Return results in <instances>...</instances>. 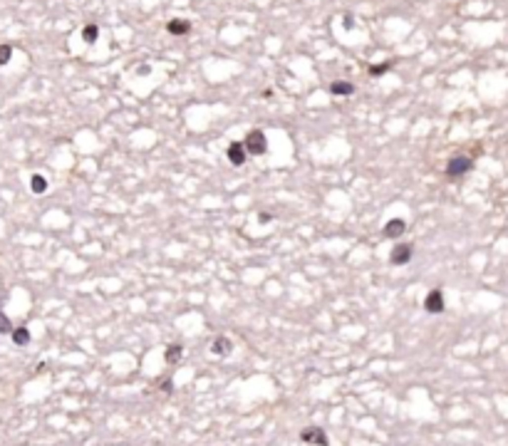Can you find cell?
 Wrapping results in <instances>:
<instances>
[{
    "label": "cell",
    "mask_w": 508,
    "mask_h": 446,
    "mask_svg": "<svg viewBox=\"0 0 508 446\" xmlns=\"http://www.w3.org/2000/svg\"><path fill=\"white\" fill-rule=\"evenodd\" d=\"M243 146H246V154L260 156V154H265V151H268V139H265V134H263L260 129H253V132H248V136H246Z\"/></svg>",
    "instance_id": "6da1fadb"
},
{
    "label": "cell",
    "mask_w": 508,
    "mask_h": 446,
    "mask_svg": "<svg viewBox=\"0 0 508 446\" xmlns=\"http://www.w3.org/2000/svg\"><path fill=\"white\" fill-rule=\"evenodd\" d=\"M471 166H473V161H471L468 156H454V159H449V164H446V176H449V178H461L464 174L471 171Z\"/></svg>",
    "instance_id": "7a4b0ae2"
},
{
    "label": "cell",
    "mask_w": 508,
    "mask_h": 446,
    "mask_svg": "<svg viewBox=\"0 0 508 446\" xmlns=\"http://www.w3.org/2000/svg\"><path fill=\"white\" fill-rule=\"evenodd\" d=\"M412 256H414V246H409V243H397V246L392 248L389 263H392V266H407V263L412 261Z\"/></svg>",
    "instance_id": "3957f363"
},
{
    "label": "cell",
    "mask_w": 508,
    "mask_h": 446,
    "mask_svg": "<svg viewBox=\"0 0 508 446\" xmlns=\"http://www.w3.org/2000/svg\"><path fill=\"white\" fill-rule=\"evenodd\" d=\"M300 441H305V444H317V446H327V444H330L325 429H320V426H307V429H302V431H300Z\"/></svg>",
    "instance_id": "277c9868"
},
{
    "label": "cell",
    "mask_w": 508,
    "mask_h": 446,
    "mask_svg": "<svg viewBox=\"0 0 508 446\" xmlns=\"http://www.w3.org/2000/svg\"><path fill=\"white\" fill-rule=\"evenodd\" d=\"M444 295H441V290H431L426 298H424V310L426 312H431V315H439V312H444Z\"/></svg>",
    "instance_id": "5b68a950"
},
{
    "label": "cell",
    "mask_w": 508,
    "mask_h": 446,
    "mask_svg": "<svg viewBox=\"0 0 508 446\" xmlns=\"http://www.w3.org/2000/svg\"><path fill=\"white\" fill-rule=\"evenodd\" d=\"M226 156H228V161H231L233 166H243V164H246V146H243V141H233V144L228 146Z\"/></svg>",
    "instance_id": "8992f818"
},
{
    "label": "cell",
    "mask_w": 508,
    "mask_h": 446,
    "mask_svg": "<svg viewBox=\"0 0 508 446\" xmlns=\"http://www.w3.org/2000/svg\"><path fill=\"white\" fill-rule=\"evenodd\" d=\"M404 231H407L404 218H389L384 223V236L387 238H399V236H404Z\"/></svg>",
    "instance_id": "52a82bcc"
},
{
    "label": "cell",
    "mask_w": 508,
    "mask_h": 446,
    "mask_svg": "<svg viewBox=\"0 0 508 446\" xmlns=\"http://www.w3.org/2000/svg\"><path fill=\"white\" fill-rule=\"evenodd\" d=\"M352 92H355V85L347 82V80H337V82L330 85V94H335V97H347Z\"/></svg>",
    "instance_id": "ba28073f"
},
{
    "label": "cell",
    "mask_w": 508,
    "mask_h": 446,
    "mask_svg": "<svg viewBox=\"0 0 508 446\" xmlns=\"http://www.w3.org/2000/svg\"><path fill=\"white\" fill-rule=\"evenodd\" d=\"M166 30L171 33V35H189L191 25H189L186 20H181V18H174V20H169V23H166Z\"/></svg>",
    "instance_id": "9c48e42d"
},
{
    "label": "cell",
    "mask_w": 508,
    "mask_h": 446,
    "mask_svg": "<svg viewBox=\"0 0 508 446\" xmlns=\"http://www.w3.org/2000/svg\"><path fill=\"white\" fill-rule=\"evenodd\" d=\"M231 350H233V342H231L226 335L216 337V340H213V345H211V352H213V355H221V357H223V355H228Z\"/></svg>",
    "instance_id": "30bf717a"
},
{
    "label": "cell",
    "mask_w": 508,
    "mask_h": 446,
    "mask_svg": "<svg viewBox=\"0 0 508 446\" xmlns=\"http://www.w3.org/2000/svg\"><path fill=\"white\" fill-rule=\"evenodd\" d=\"M13 342L15 345H20V347H25L28 342H30V330L28 327H13Z\"/></svg>",
    "instance_id": "8fae6325"
},
{
    "label": "cell",
    "mask_w": 508,
    "mask_h": 446,
    "mask_svg": "<svg viewBox=\"0 0 508 446\" xmlns=\"http://www.w3.org/2000/svg\"><path fill=\"white\" fill-rule=\"evenodd\" d=\"M30 188H33V193H45V191H47V178L40 176V174H35V176L30 178Z\"/></svg>",
    "instance_id": "7c38bea8"
},
{
    "label": "cell",
    "mask_w": 508,
    "mask_h": 446,
    "mask_svg": "<svg viewBox=\"0 0 508 446\" xmlns=\"http://www.w3.org/2000/svg\"><path fill=\"white\" fill-rule=\"evenodd\" d=\"M97 38H99V28H97V25H92V23H89V25H85V30H82V40H85L87 45H92Z\"/></svg>",
    "instance_id": "4fadbf2b"
},
{
    "label": "cell",
    "mask_w": 508,
    "mask_h": 446,
    "mask_svg": "<svg viewBox=\"0 0 508 446\" xmlns=\"http://www.w3.org/2000/svg\"><path fill=\"white\" fill-rule=\"evenodd\" d=\"M181 352H184L181 345H169V347H166V362H169V364L179 362V359H181Z\"/></svg>",
    "instance_id": "5bb4252c"
},
{
    "label": "cell",
    "mask_w": 508,
    "mask_h": 446,
    "mask_svg": "<svg viewBox=\"0 0 508 446\" xmlns=\"http://www.w3.org/2000/svg\"><path fill=\"white\" fill-rule=\"evenodd\" d=\"M392 70V62L387 60V62H380V65H375V67H370V75L372 77H382L384 72H389Z\"/></svg>",
    "instance_id": "9a60e30c"
},
{
    "label": "cell",
    "mask_w": 508,
    "mask_h": 446,
    "mask_svg": "<svg viewBox=\"0 0 508 446\" xmlns=\"http://www.w3.org/2000/svg\"><path fill=\"white\" fill-rule=\"evenodd\" d=\"M13 57V47L10 45H0V65H8Z\"/></svg>",
    "instance_id": "2e32d148"
},
{
    "label": "cell",
    "mask_w": 508,
    "mask_h": 446,
    "mask_svg": "<svg viewBox=\"0 0 508 446\" xmlns=\"http://www.w3.org/2000/svg\"><path fill=\"white\" fill-rule=\"evenodd\" d=\"M0 332H13V325H10L5 312H0Z\"/></svg>",
    "instance_id": "e0dca14e"
},
{
    "label": "cell",
    "mask_w": 508,
    "mask_h": 446,
    "mask_svg": "<svg viewBox=\"0 0 508 446\" xmlns=\"http://www.w3.org/2000/svg\"><path fill=\"white\" fill-rule=\"evenodd\" d=\"M258 221H260V223H268V221H270V213H260Z\"/></svg>",
    "instance_id": "ac0fdd59"
},
{
    "label": "cell",
    "mask_w": 508,
    "mask_h": 446,
    "mask_svg": "<svg viewBox=\"0 0 508 446\" xmlns=\"http://www.w3.org/2000/svg\"><path fill=\"white\" fill-rule=\"evenodd\" d=\"M164 392H171V379H164Z\"/></svg>",
    "instance_id": "d6986e66"
}]
</instances>
